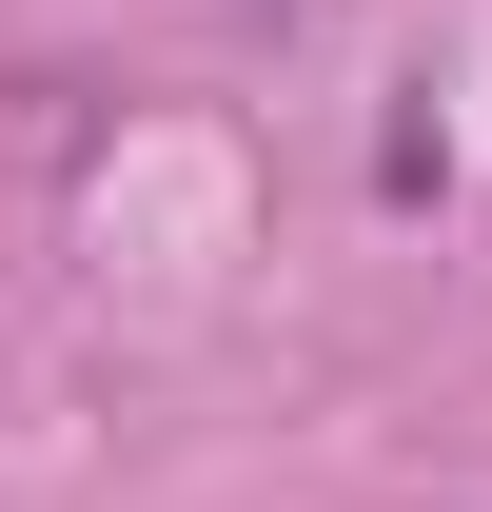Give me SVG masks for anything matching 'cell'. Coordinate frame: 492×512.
<instances>
[]
</instances>
